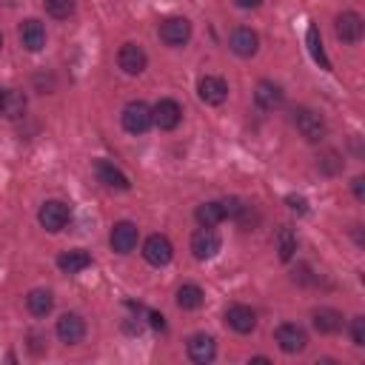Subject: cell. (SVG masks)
<instances>
[{"mask_svg": "<svg viewBox=\"0 0 365 365\" xmlns=\"http://www.w3.org/2000/svg\"><path fill=\"white\" fill-rule=\"evenodd\" d=\"M120 120H123V128L128 134H145L151 128V123H154V114H151V106L148 103L131 100V103H125Z\"/></svg>", "mask_w": 365, "mask_h": 365, "instance_id": "cell-1", "label": "cell"}, {"mask_svg": "<svg viewBox=\"0 0 365 365\" xmlns=\"http://www.w3.org/2000/svg\"><path fill=\"white\" fill-rule=\"evenodd\" d=\"M68 217H71V211H68V205H66L63 200H46V202L40 205V211H37L40 225H43L46 231H51V234L63 231L66 222H68Z\"/></svg>", "mask_w": 365, "mask_h": 365, "instance_id": "cell-2", "label": "cell"}, {"mask_svg": "<svg viewBox=\"0 0 365 365\" xmlns=\"http://www.w3.org/2000/svg\"><path fill=\"white\" fill-rule=\"evenodd\" d=\"M294 125L308 143H319L325 137V120L311 108H294Z\"/></svg>", "mask_w": 365, "mask_h": 365, "instance_id": "cell-3", "label": "cell"}, {"mask_svg": "<svg viewBox=\"0 0 365 365\" xmlns=\"http://www.w3.org/2000/svg\"><path fill=\"white\" fill-rule=\"evenodd\" d=\"M117 66H120L128 77H137V74L145 71V66H148V54L143 51L140 43H123L120 51H117Z\"/></svg>", "mask_w": 365, "mask_h": 365, "instance_id": "cell-4", "label": "cell"}, {"mask_svg": "<svg viewBox=\"0 0 365 365\" xmlns=\"http://www.w3.org/2000/svg\"><path fill=\"white\" fill-rule=\"evenodd\" d=\"M157 34H160V40L165 43V46H185L188 40H191V23L185 20V17H165L163 23H160V29H157Z\"/></svg>", "mask_w": 365, "mask_h": 365, "instance_id": "cell-5", "label": "cell"}, {"mask_svg": "<svg viewBox=\"0 0 365 365\" xmlns=\"http://www.w3.org/2000/svg\"><path fill=\"white\" fill-rule=\"evenodd\" d=\"M143 257H145V262L163 268V265L171 262V257H174V245L168 242V237H163V234H151V237L143 242Z\"/></svg>", "mask_w": 365, "mask_h": 365, "instance_id": "cell-6", "label": "cell"}, {"mask_svg": "<svg viewBox=\"0 0 365 365\" xmlns=\"http://www.w3.org/2000/svg\"><path fill=\"white\" fill-rule=\"evenodd\" d=\"M334 29H336V37H339L342 43L354 46V43H359V40H362L365 23H362V17H359L356 11H342V14H336Z\"/></svg>", "mask_w": 365, "mask_h": 365, "instance_id": "cell-7", "label": "cell"}, {"mask_svg": "<svg viewBox=\"0 0 365 365\" xmlns=\"http://www.w3.org/2000/svg\"><path fill=\"white\" fill-rule=\"evenodd\" d=\"M274 339H277V345H279L285 354H299V351H305V345H308V334H305L299 325H294V322L279 325V328L274 331Z\"/></svg>", "mask_w": 365, "mask_h": 365, "instance_id": "cell-8", "label": "cell"}, {"mask_svg": "<svg viewBox=\"0 0 365 365\" xmlns=\"http://www.w3.org/2000/svg\"><path fill=\"white\" fill-rule=\"evenodd\" d=\"M111 248L117 251V254H131L134 248H137V240H140V231H137V225L134 222H128V220H120V222H114V228H111Z\"/></svg>", "mask_w": 365, "mask_h": 365, "instance_id": "cell-9", "label": "cell"}, {"mask_svg": "<svg viewBox=\"0 0 365 365\" xmlns=\"http://www.w3.org/2000/svg\"><path fill=\"white\" fill-rule=\"evenodd\" d=\"M217 251H220V234H217L214 228L200 225V228L191 234V254H194L197 259H211Z\"/></svg>", "mask_w": 365, "mask_h": 365, "instance_id": "cell-10", "label": "cell"}, {"mask_svg": "<svg viewBox=\"0 0 365 365\" xmlns=\"http://www.w3.org/2000/svg\"><path fill=\"white\" fill-rule=\"evenodd\" d=\"M225 325L234 328L237 334H251L257 328V314L251 305H242V302H234L225 308Z\"/></svg>", "mask_w": 365, "mask_h": 365, "instance_id": "cell-11", "label": "cell"}, {"mask_svg": "<svg viewBox=\"0 0 365 365\" xmlns=\"http://www.w3.org/2000/svg\"><path fill=\"white\" fill-rule=\"evenodd\" d=\"M197 94H200V100H202L205 106H220V103H225V97H228V83H225L222 77L205 74V77H200V83H197Z\"/></svg>", "mask_w": 365, "mask_h": 365, "instance_id": "cell-12", "label": "cell"}, {"mask_svg": "<svg viewBox=\"0 0 365 365\" xmlns=\"http://www.w3.org/2000/svg\"><path fill=\"white\" fill-rule=\"evenodd\" d=\"M151 114H154V125H157V128H163V131L177 128V125H180V120H182V108H180V103H177V100H171V97H163V100L151 108Z\"/></svg>", "mask_w": 365, "mask_h": 365, "instance_id": "cell-13", "label": "cell"}, {"mask_svg": "<svg viewBox=\"0 0 365 365\" xmlns=\"http://www.w3.org/2000/svg\"><path fill=\"white\" fill-rule=\"evenodd\" d=\"M57 331V339L66 342V345H77L83 336H86V319L80 314H63L54 325Z\"/></svg>", "mask_w": 365, "mask_h": 365, "instance_id": "cell-14", "label": "cell"}, {"mask_svg": "<svg viewBox=\"0 0 365 365\" xmlns=\"http://www.w3.org/2000/svg\"><path fill=\"white\" fill-rule=\"evenodd\" d=\"M228 46H231V51H234L237 57H254V54H257V48H259V37H257V31H254V29L240 26V29H234V31H231Z\"/></svg>", "mask_w": 365, "mask_h": 365, "instance_id": "cell-15", "label": "cell"}, {"mask_svg": "<svg viewBox=\"0 0 365 365\" xmlns=\"http://www.w3.org/2000/svg\"><path fill=\"white\" fill-rule=\"evenodd\" d=\"M185 351H188V359H191V362L205 365V362H211V359L217 356V342H214V336H208V334H194V336L188 339Z\"/></svg>", "mask_w": 365, "mask_h": 365, "instance_id": "cell-16", "label": "cell"}, {"mask_svg": "<svg viewBox=\"0 0 365 365\" xmlns=\"http://www.w3.org/2000/svg\"><path fill=\"white\" fill-rule=\"evenodd\" d=\"M17 34H20L23 48H29V51H40V48L46 46V29H43V23L34 20V17L23 20L20 29H17Z\"/></svg>", "mask_w": 365, "mask_h": 365, "instance_id": "cell-17", "label": "cell"}, {"mask_svg": "<svg viewBox=\"0 0 365 365\" xmlns=\"http://www.w3.org/2000/svg\"><path fill=\"white\" fill-rule=\"evenodd\" d=\"M94 171H97V180H100L103 185H108V188H117V191H128V188H131L128 177H125L114 163H108V160H97V163H94Z\"/></svg>", "mask_w": 365, "mask_h": 365, "instance_id": "cell-18", "label": "cell"}, {"mask_svg": "<svg viewBox=\"0 0 365 365\" xmlns=\"http://www.w3.org/2000/svg\"><path fill=\"white\" fill-rule=\"evenodd\" d=\"M282 88L277 86V83H271V80H259L257 83V91H254V103L262 108V111H271V108H277L279 103H282Z\"/></svg>", "mask_w": 365, "mask_h": 365, "instance_id": "cell-19", "label": "cell"}, {"mask_svg": "<svg viewBox=\"0 0 365 365\" xmlns=\"http://www.w3.org/2000/svg\"><path fill=\"white\" fill-rule=\"evenodd\" d=\"M91 265V257H88V251H83V248H71V251H63L60 257H57V268L63 271V274H80V271H86Z\"/></svg>", "mask_w": 365, "mask_h": 365, "instance_id": "cell-20", "label": "cell"}, {"mask_svg": "<svg viewBox=\"0 0 365 365\" xmlns=\"http://www.w3.org/2000/svg\"><path fill=\"white\" fill-rule=\"evenodd\" d=\"M0 114L9 117V120H17L26 114V94L17 91V88H3V97H0Z\"/></svg>", "mask_w": 365, "mask_h": 365, "instance_id": "cell-21", "label": "cell"}, {"mask_svg": "<svg viewBox=\"0 0 365 365\" xmlns=\"http://www.w3.org/2000/svg\"><path fill=\"white\" fill-rule=\"evenodd\" d=\"M26 308H29L31 317H46V314H51V308H54L51 291H46V288L29 291V294H26Z\"/></svg>", "mask_w": 365, "mask_h": 365, "instance_id": "cell-22", "label": "cell"}, {"mask_svg": "<svg viewBox=\"0 0 365 365\" xmlns=\"http://www.w3.org/2000/svg\"><path fill=\"white\" fill-rule=\"evenodd\" d=\"M311 319H314V328L319 334H336L342 328V314L336 308H317L311 314Z\"/></svg>", "mask_w": 365, "mask_h": 365, "instance_id": "cell-23", "label": "cell"}, {"mask_svg": "<svg viewBox=\"0 0 365 365\" xmlns=\"http://www.w3.org/2000/svg\"><path fill=\"white\" fill-rule=\"evenodd\" d=\"M194 217H197V222H200V225H205V228H214V225H220V222L225 220V208H222V202H217V200H208V202L197 205Z\"/></svg>", "mask_w": 365, "mask_h": 365, "instance_id": "cell-24", "label": "cell"}, {"mask_svg": "<svg viewBox=\"0 0 365 365\" xmlns=\"http://www.w3.org/2000/svg\"><path fill=\"white\" fill-rule=\"evenodd\" d=\"M202 302H205V294H202V288H200V285L185 282V285H180V288H177V305H180L182 311H197Z\"/></svg>", "mask_w": 365, "mask_h": 365, "instance_id": "cell-25", "label": "cell"}, {"mask_svg": "<svg viewBox=\"0 0 365 365\" xmlns=\"http://www.w3.org/2000/svg\"><path fill=\"white\" fill-rule=\"evenodd\" d=\"M294 251H297V234L288 225H279L277 228V257L282 262H288L294 257Z\"/></svg>", "mask_w": 365, "mask_h": 365, "instance_id": "cell-26", "label": "cell"}, {"mask_svg": "<svg viewBox=\"0 0 365 365\" xmlns=\"http://www.w3.org/2000/svg\"><path fill=\"white\" fill-rule=\"evenodd\" d=\"M305 43H308V51H311V57L319 63V68H331V63H328V57H325V48H322V37H319V29L311 23L308 26V34H305Z\"/></svg>", "mask_w": 365, "mask_h": 365, "instance_id": "cell-27", "label": "cell"}, {"mask_svg": "<svg viewBox=\"0 0 365 365\" xmlns=\"http://www.w3.org/2000/svg\"><path fill=\"white\" fill-rule=\"evenodd\" d=\"M43 9L54 20H68L74 14V0H43Z\"/></svg>", "mask_w": 365, "mask_h": 365, "instance_id": "cell-28", "label": "cell"}, {"mask_svg": "<svg viewBox=\"0 0 365 365\" xmlns=\"http://www.w3.org/2000/svg\"><path fill=\"white\" fill-rule=\"evenodd\" d=\"M317 168L322 174H339L342 171V157L336 151H325L322 157H317Z\"/></svg>", "mask_w": 365, "mask_h": 365, "instance_id": "cell-29", "label": "cell"}, {"mask_svg": "<svg viewBox=\"0 0 365 365\" xmlns=\"http://www.w3.org/2000/svg\"><path fill=\"white\" fill-rule=\"evenodd\" d=\"M222 208H225V220H237L242 214L245 202L240 197H228V200H222Z\"/></svg>", "mask_w": 365, "mask_h": 365, "instance_id": "cell-30", "label": "cell"}, {"mask_svg": "<svg viewBox=\"0 0 365 365\" xmlns=\"http://www.w3.org/2000/svg\"><path fill=\"white\" fill-rule=\"evenodd\" d=\"M351 342L354 345H365V317H354L351 319Z\"/></svg>", "mask_w": 365, "mask_h": 365, "instance_id": "cell-31", "label": "cell"}, {"mask_svg": "<svg viewBox=\"0 0 365 365\" xmlns=\"http://www.w3.org/2000/svg\"><path fill=\"white\" fill-rule=\"evenodd\" d=\"M288 205H291V211H297V214H305V211H308V202H305L302 197H288Z\"/></svg>", "mask_w": 365, "mask_h": 365, "instance_id": "cell-32", "label": "cell"}, {"mask_svg": "<svg viewBox=\"0 0 365 365\" xmlns=\"http://www.w3.org/2000/svg\"><path fill=\"white\" fill-rule=\"evenodd\" d=\"M351 185H354V197H356V200H362V197H365V180H362V177H354V182H351Z\"/></svg>", "mask_w": 365, "mask_h": 365, "instance_id": "cell-33", "label": "cell"}, {"mask_svg": "<svg viewBox=\"0 0 365 365\" xmlns=\"http://www.w3.org/2000/svg\"><path fill=\"white\" fill-rule=\"evenodd\" d=\"M148 319H151V325H154L157 331H165V317H163V314H148Z\"/></svg>", "mask_w": 365, "mask_h": 365, "instance_id": "cell-34", "label": "cell"}, {"mask_svg": "<svg viewBox=\"0 0 365 365\" xmlns=\"http://www.w3.org/2000/svg\"><path fill=\"white\" fill-rule=\"evenodd\" d=\"M234 3H237L240 9H257V6L262 3V0H234Z\"/></svg>", "mask_w": 365, "mask_h": 365, "instance_id": "cell-35", "label": "cell"}, {"mask_svg": "<svg viewBox=\"0 0 365 365\" xmlns=\"http://www.w3.org/2000/svg\"><path fill=\"white\" fill-rule=\"evenodd\" d=\"M0 48H3V34H0Z\"/></svg>", "mask_w": 365, "mask_h": 365, "instance_id": "cell-36", "label": "cell"}, {"mask_svg": "<svg viewBox=\"0 0 365 365\" xmlns=\"http://www.w3.org/2000/svg\"><path fill=\"white\" fill-rule=\"evenodd\" d=\"M0 97H3V88H0Z\"/></svg>", "mask_w": 365, "mask_h": 365, "instance_id": "cell-37", "label": "cell"}]
</instances>
